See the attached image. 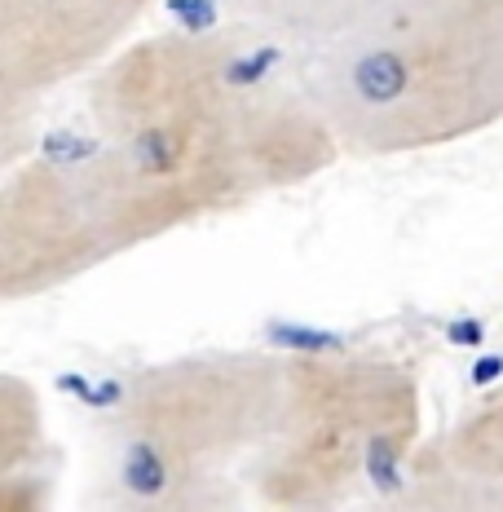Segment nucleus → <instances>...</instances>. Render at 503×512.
Wrapping results in <instances>:
<instances>
[{
  "label": "nucleus",
  "instance_id": "39448f33",
  "mask_svg": "<svg viewBox=\"0 0 503 512\" xmlns=\"http://www.w3.org/2000/svg\"><path fill=\"white\" fill-rule=\"evenodd\" d=\"M164 239L173 226L159 204L93 137L27 155L0 173V309L62 292Z\"/></svg>",
  "mask_w": 503,
  "mask_h": 512
},
{
  "label": "nucleus",
  "instance_id": "1a4fd4ad",
  "mask_svg": "<svg viewBox=\"0 0 503 512\" xmlns=\"http://www.w3.org/2000/svg\"><path fill=\"white\" fill-rule=\"evenodd\" d=\"M358 512H503V477L415 460V468Z\"/></svg>",
  "mask_w": 503,
  "mask_h": 512
},
{
  "label": "nucleus",
  "instance_id": "f03ea898",
  "mask_svg": "<svg viewBox=\"0 0 503 512\" xmlns=\"http://www.w3.org/2000/svg\"><path fill=\"white\" fill-rule=\"evenodd\" d=\"M278 354L199 349L142 367L98 429L93 512H243Z\"/></svg>",
  "mask_w": 503,
  "mask_h": 512
},
{
  "label": "nucleus",
  "instance_id": "f257e3e1",
  "mask_svg": "<svg viewBox=\"0 0 503 512\" xmlns=\"http://www.w3.org/2000/svg\"><path fill=\"white\" fill-rule=\"evenodd\" d=\"M89 137L168 217L221 221L340 159L283 58L239 23L128 40L89 76Z\"/></svg>",
  "mask_w": 503,
  "mask_h": 512
},
{
  "label": "nucleus",
  "instance_id": "9b49d317",
  "mask_svg": "<svg viewBox=\"0 0 503 512\" xmlns=\"http://www.w3.org/2000/svg\"><path fill=\"white\" fill-rule=\"evenodd\" d=\"M58 477H31L23 486L0 490V512H53Z\"/></svg>",
  "mask_w": 503,
  "mask_h": 512
},
{
  "label": "nucleus",
  "instance_id": "9d476101",
  "mask_svg": "<svg viewBox=\"0 0 503 512\" xmlns=\"http://www.w3.org/2000/svg\"><path fill=\"white\" fill-rule=\"evenodd\" d=\"M424 460L464 468V473L503 477V393L468 407L442 437L424 446Z\"/></svg>",
  "mask_w": 503,
  "mask_h": 512
},
{
  "label": "nucleus",
  "instance_id": "0eeeda50",
  "mask_svg": "<svg viewBox=\"0 0 503 512\" xmlns=\"http://www.w3.org/2000/svg\"><path fill=\"white\" fill-rule=\"evenodd\" d=\"M437 5L446 0H226L230 23L265 40L283 67L376 40Z\"/></svg>",
  "mask_w": 503,
  "mask_h": 512
},
{
  "label": "nucleus",
  "instance_id": "6e6552de",
  "mask_svg": "<svg viewBox=\"0 0 503 512\" xmlns=\"http://www.w3.org/2000/svg\"><path fill=\"white\" fill-rule=\"evenodd\" d=\"M31 477H58L45 402L31 380L0 371V490L23 486Z\"/></svg>",
  "mask_w": 503,
  "mask_h": 512
},
{
  "label": "nucleus",
  "instance_id": "f8f14e48",
  "mask_svg": "<svg viewBox=\"0 0 503 512\" xmlns=\"http://www.w3.org/2000/svg\"><path fill=\"white\" fill-rule=\"evenodd\" d=\"M124 5H133V9H142V14H151V9L159 5V0H124Z\"/></svg>",
  "mask_w": 503,
  "mask_h": 512
},
{
  "label": "nucleus",
  "instance_id": "7ed1b4c3",
  "mask_svg": "<svg viewBox=\"0 0 503 512\" xmlns=\"http://www.w3.org/2000/svg\"><path fill=\"white\" fill-rule=\"evenodd\" d=\"M287 71L340 155L442 151L503 124V0H446Z\"/></svg>",
  "mask_w": 503,
  "mask_h": 512
},
{
  "label": "nucleus",
  "instance_id": "20e7f679",
  "mask_svg": "<svg viewBox=\"0 0 503 512\" xmlns=\"http://www.w3.org/2000/svg\"><path fill=\"white\" fill-rule=\"evenodd\" d=\"M424 389L384 349L278 354L270 429L248 464V490L270 512L367 508L424 455Z\"/></svg>",
  "mask_w": 503,
  "mask_h": 512
},
{
  "label": "nucleus",
  "instance_id": "423d86ee",
  "mask_svg": "<svg viewBox=\"0 0 503 512\" xmlns=\"http://www.w3.org/2000/svg\"><path fill=\"white\" fill-rule=\"evenodd\" d=\"M124 0H0V173L23 164L49 98L133 40Z\"/></svg>",
  "mask_w": 503,
  "mask_h": 512
}]
</instances>
